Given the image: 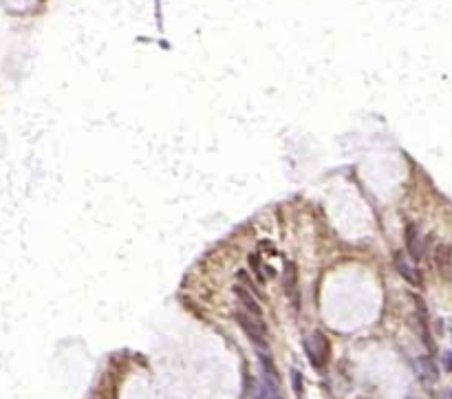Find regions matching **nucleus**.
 Segmentation results:
<instances>
[{
	"label": "nucleus",
	"mask_w": 452,
	"mask_h": 399,
	"mask_svg": "<svg viewBox=\"0 0 452 399\" xmlns=\"http://www.w3.org/2000/svg\"><path fill=\"white\" fill-rule=\"evenodd\" d=\"M236 320H238L240 329L245 331L247 340L258 348V353H265V351H267V326H265L263 318H254L245 311H238Z\"/></svg>",
	"instance_id": "1"
},
{
	"label": "nucleus",
	"mask_w": 452,
	"mask_h": 399,
	"mask_svg": "<svg viewBox=\"0 0 452 399\" xmlns=\"http://www.w3.org/2000/svg\"><path fill=\"white\" fill-rule=\"evenodd\" d=\"M305 353L313 368H324L331 355V344L322 331H313L305 337Z\"/></svg>",
	"instance_id": "2"
},
{
	"label": "nucleus",
	"mask_w": 452,
	"mask_h": 399,
	"mask_svg": "<svg viewBox=\"0 0 452 399\" xmlns=\"http://www.w3.org/2000/svg\"><path fill=\"white\" fill-rule=\"evenodd\" d=\"M393 263H395V269L397 274H399L406 282H411L413 287H419L421 285V274L417 269V265H415V261L411 256H408L406 252H395L393 254Z\"/></svg>",
	"instance_id": "3"
},
{
	"label": "nucleus",
	"mask_w": 452,
	"mask_h": 399,
	"mask_svg": "<svg viewBox=\"0 0 452 399\" xmlns=\"http://www.w3.org/2000/svg\"><path fill=\"white\" fill-rule=\"evenodd\" d=\"M406 254L413 258V261H421L424 258V252H426V245H424V236H421L419 227L415 223H408L406 225Z\"/></svg>",
	"instance_id": "4"
},
{
	"label": "nucleus",
	"mask_w": 452,
	"mask_h": 399,
	"mask_svg": "<svg viewBox=\"0 0 452 399\" xmlns=\"http://www.w3.org/2000/svg\"><path fill=\"white\" fill-rule=\"evenodd\" d=\"M234 295H236V300L240 302V307H243V311H245V313H249V316H254V318H263V307H261V302L256 300V295L252 293L247 287L236 285V287H234Z\"/></svg>",
	"instance_id": "5"
},
{
	"label": "nucleus",
	"mask_w": 452,
	"mask_h": 399,
	"mask_svg": "<svg viewBox=\"0 0 452 399\" xmlns=\"http://www.w3.org/2000/svg\"><path fill=\"white\" fill-rule=\"evenodd\" d=\"M282 285H285V293L293 302L298 300V269L293 263L285 265V276H282Z\"/></svg>",
	"instance_id": "6"
},
{
	"label": "nucleus",
	"mask_w": 452,
	"mask_h": 399,
	"mask_svg": "<svg viewBox=\"0 0 452 399\" xmlns=\"http://www.w3.org/2000/svg\"><path fill=\"white\" fill-rule=\"evenodd\" d=\"M254 399H282L280 395V386L274 382H267V379L261 377L256 390H254Z\"/></svg>",
	"instance_id": "7"
},
{
	"label": "nucleus",
	"mask_w": 452,
	"mask_h": 399,
	"mask_svg": "<svg viewBox=\"0 0 452 399\" xmlns=\"http://www.w3.org/2000/svg\"><path fill=\"white\" fill-rule=\"evenodd\" d=\"M417 373H419V377H421V382H426V384H432V382H437V368H435V362H432L430 358H419L417 360Z\"/></svg>",
	"instance_id": "8"
},
{
	"label": "nucleus",
	"mask_w": 452,
	"mask_h": 399,
	"mask_svg": "<svg viewBox=\"0 0 452 399\" xmlns=\"http://www.w3.org/2000/svg\"><path fill=\"white\" fill-rule=\"evenodd\" d=\"M249 267L254 269V274L258 278V282H265L267 280V276H271V267H265V265L261 263V258L256 256V254H252L249 256Z\"/></svg>",
	"instance_id": "9"
},
{
	"label": "nucleus",
	"mask_w": 452,
	"mask_h": 399,
	"mask_svg": "<svg viewBox=\"0 0 452 399\" xmlns=\"http://www.w3.org/2000/svg\"><path fill=\"white\" fill-rule=\"evenodd\" d=\"M291 386H293V392H296L298 397L303 395V390H305V388H303V373L296 371V368L291 371Z\"/></svg>",
	"instance_id": "10"
},
{
	"label": "nucleus",
	"mask_w": 452,
	"mask_h": 399,
	"mask_svg": "<svg viewBox=\"0 0 452 399\" xmlns=\"http://www.w3.org/2000/svg\"><path fill=\"white\" fill-rule=\"evenodd\" d=\"M443 366H445V371H452V351H445L443 353Z\"/></svg>",
	"instance_id": "11"
},
{
	"label": "nucleus",
	"mask_w": 452,
	"mask_h": 399,
	"mask_svg": "<svg viewBox=\"0 0 452 399\" xmlns=\"http://www.w3.org/2000/svg\"><path fill=\"white\" fill-rule=\"evenodd\" d=\"M450 267H452V265H450Z\"/></svg>",
	"instance_id": "12"
}]
</instances>
